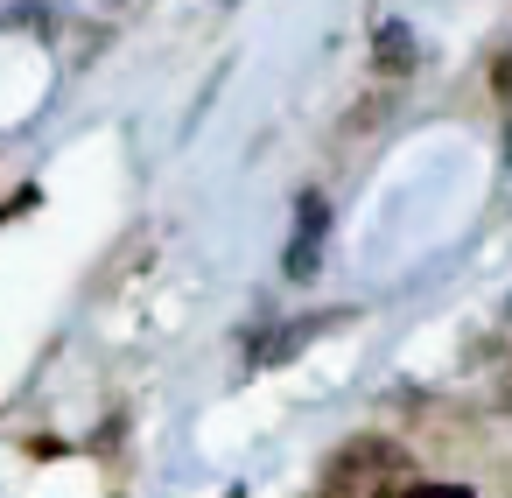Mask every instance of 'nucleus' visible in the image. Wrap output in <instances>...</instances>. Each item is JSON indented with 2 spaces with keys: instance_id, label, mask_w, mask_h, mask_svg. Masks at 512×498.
I'll list each match as a JSON object with an SVG mask.
<instances>
[{
  "instance_id": "5",
  "label": "nucleus",
  "mask_w": 512,
  "mask_h": 498,
  "mask_svg": "<svg viewBox=\"0 0 512 498\" xmlns=\"http://www.w3.org/2000/svg\"><path fill=\"white\" fill-rule=\"evenodd\" d=\"M491 92H498V106H512V43L491 57Z\"/></svg>"
},
{
  "instance_id": "1",
  "label": "nucleus",
  "mask_w": 512,
  "mask_h": 498,
  "mask_svg": "<svg viewBox=\"0 0 512 498\" xmlns=\"http://www.w3.org/2000/svg\"><path fill=\"white\" fill-rule=\"evenodd\" d=\"M407 491H414V463L386 435H351L323 463V498H407Z\"/></svg>"
},
{
  "instance_id": "6",
  "label": "nucleus",
  "mask_w": 512,
  "mask_h": 498,
  "mask_svg": "<svg viewBox=\"0 0 512 498\" xmlns=\"http://www.w3.org/2000/svg\"><path fill=\"white\" fill-rule=\"evenodd\" d=\"M407 498H470V491H463V484H414Z\"/></svg>"
},
{
  "instance_id": "4",
  "label": "nucleus",
  "mask_w": 512,
  "mask_h": 498,
  "mask_svg": "<svg viewBox=\"0 0 512 498\" xmlns=\"http://www.w3.org/2000/svg\"><path fill=\"white\" fill-rule=\"evenodd\" d=\"M379 64H393V71H407V64H414V36H407L400 22H386V29H379Z\"/></svg>"
},
{
  "instance_id": "2",
  "label": "nucleus",
  "mask_w": 512,
  "mask_h": 498,
  "mask_svg": "<svg viewBox=\"0 0 512 498\" xmlns=\"http://www.w3.org/2000/svg\"><path fill=\"white\" fill-rule=\"evenodd\" d=\"M323 232H330V204H323L316 190H302V197H295V246H288V274H295V281H309V274H316Z\"/></svg>"
},
{
  "instance_id": "3",
  "label": "nucleus",
  "mask_w": 512,
  "mask_h": 498,
  "mask_svg": "<svg viewBox=\"0 0 512 498\" xmlns=\"http://www.w3.org/2000/svg\"><path fill=\"white\" fill-rule=\"evenodd\" d=\"M330 323H344V316H302V323H288L281 337H260V344H253V365H281V358H295V351H302L316 330H330Z\"/></svg>"
}]
</instances>
